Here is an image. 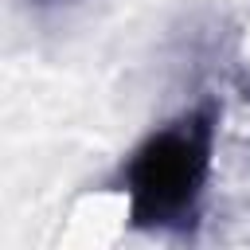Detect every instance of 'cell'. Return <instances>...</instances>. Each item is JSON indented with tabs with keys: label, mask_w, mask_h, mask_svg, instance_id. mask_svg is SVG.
Here are the masks:
<instances>
[{
	"label": "cell",
	"mask_w": 250,
	"mask_h": 250,
	"mask_svg": "<svg viewBox=\"0 0 250 250\" xmlns=\"http://www.w3.org/2000/svg\"><path fill=\"white\" fill-rule=\"evenodd\" d=\"M215 129V105L199 102L180 117L164 121L129 152V160L121 164V195L137 227L176 230L195 219L211 176Z\"/></svg>",
	"instance_id": "obj_1"
},
{
	"label": "cell",
	"mask_w": 250,
	"mask_h": 250,
	"mask_svg": "<svg viewBox=\"0 0 250 250\" xmlns=\"http://www.w3.org/2000/svg\"><path fill=\"white\" fill-rule=\"evenodd\" d=\"M39 4H62V0H39Z\"/></svg>",
	"instance_id": "obj_2"
}]
</instances>
